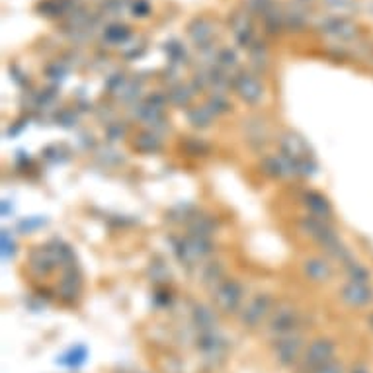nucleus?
<instances>
[{
	"instance_id": "nucleus-7",
	"label": "nucleus",
	"mask_w": 373,
	"mask_h": 373,
	"mask_svg": "<svg viewBox=\"0 0 373 373\" xmlns=\"http://www.w3.org/2000/svg\"><path fill=\"white\" fill-rule=\"evenodd\" d=\"M233 88L238 94V98L246 102V104H256L262 98V94H264V88H262L258 78L246 75V73H241V75L236 76L235 80H233Z\"/></svg>"
},
{
	"instance_id": "nucleus-9",
	"label": "nucleus",
	"mask_w": 373,
	"mask_h": 373,
	"mask_svg": "<svg viewBox=\"0 0 373 373\" xmlns=\"http://www.w3.org/2000/svg\"><path fill=\"white\" fill-rule=\"evenodd\" d=\"M262 170L268 176H274V178H285V176L298 174V167L291 159H288L283 152L280 154H270L262 160Z\"/></svg>"
},
{
	"instance_id": "nucleus-19",
	"label": "nucleus",
	"mask_w": 373,
	"mask_h": 373,
	"mask_svg": "<svg viewBox=\"0 0 373 373\" xmlns=\"http://www.w3.org/2000/svg\"><path fill=\"white\" fill-rule=\"evenodd\" d=\"M346 272H348V280H350V282L369 285V280H372L369 270H367L366 266H362L359 262H354V260H352L350 264H346Z\"/></svg>"
},
{
	"instance_id": "nucleus-13",
	"label": "nucleus",
	"mask_w": 373,
	"mask_h": 373,
	"mask_svg": "<svg viewBox=\"0 0 373 373\" xmlns=\"http://www.w3.org/2000/svg\"><path fill=\"white\" fill-rule=\"evenodd\" d=\"M305 274L309 275L312 282H328L332 278V266L327 260L311 258L305 262Z\"/></svg>"
},
{
	"instance_id": "nucleus-24",
	"label": "nucleus",
	"mask_w": 373,
	"mask_h": 373,
	"mask_svg": "<svg viewBox=\"0 0 373 373\" xmlns=\"http://www.w3.org/2000/svg\"><path fill=\"white\" fill-rule=\"evenodd\" d=\"M352 373H369V369H367V366H358L352 369Z\"/></svg>"
},
{
	"instance_id": "nucleus-17",
	"label": "nucleus",
	"mask_w": 373,
	"mask_h": 373,
	"mask_svg": "<svg viewBox=\"0 0 373 373\" xmlns=\"http://www.w3.org/2000/svg\"><path fill=\"white\" fill-rule=\"evenodd\" d=\"M186 117H188V122H190L194 127L206 130V127H209L211 122H214V112L207 106L190 107V110L186 112Z\"/></svg>"
},
{
	"instance_id": "nucleus-10",
	"label": "nucleus",
	"mask_w": 373,
	"mask_h": 373,
	"mask_svg": "<svg viewBox=\"0 0 373 373\" xmlns=\"http://www.w3.org/2000/svg\"><path fill=\"white\" fill-rule=\"evenodd\" d=\"M280 147H282V152L295 162V167H298V162L305 159H311V154H309V149H307V143H305L303 137H299L298 133H285L282 139H280Z\"/></svg>"
},
{
	"instance_id": "nucleus-8",
	"label": "nucleus",
	"mask_w": 373,
	"mask_h": 373,
	"mask_svg": "<svg viewBox=\"0 0 373 373\" xmlns=\"http://www.w3.org/2000/svg\"><path fill=\"white\" fill-rule=\"evenodd\" d=\"M28 264H30L31 272L38 275H47L49 272H53L55 266H59L53 251H51V246H38V248H33L30 252Z\"/></svg>"
},
{
	"instance_id": "nucleus-21",
	"label": "nucleus",
	"mask_w": 373,
	"mask_h": 373,
	"mask_svg": "<svg viewBox=\"0 0 373 373\" xmlns=\"http://www.w3.org/2000/svg\"><path fill=\"white\" fill-rule=\"evenodd\" d=\"M170 102L172 104H176V106H180V107H186L188 104H190V100H191V92L190 88H186V86H178V88H174V90L170 92Z\"/></svg>"
},
{
	"instance_id": "nucleus-6",
	"label": "nucleus",
	"mask_w": 373,
	"mask_h": 373,
	"mask_svg": "<svg viewBox=\"0 0 373 373\" xmlns=\"http://www.w3.org/2000/svg\"><path fill=\"white\" fill-rule=\"evenodd\" d=\"M340 299L346 305H350V307L362 309V307H366V305H369L373 301L372 285L356 282L344 283L342 288H340Z\"/></svg>"
},
{
	"instance_id": "nucleus-3",
	"label": "nucleus",
	"mask_w": 373,
	"mask_h": 373,
	"mask_svg": "<svg viewBox=\"0 0 373 373\" xmlns=\"http://www.w3.org/2000/svg\"><path fill=\"white\" fill-rule=\"evenodd\" d=\"M243 285L236 282V280H223L214 290L215 307L221 312H225V315L238 311V309H241V303H243Z\"/></svg>"
},
{
	"instance_id": "nucleus-12",
	"label": "nucleus",
	"mask_w": 373,
	"mask_h": 373,
	"mask_svg": "<svg viewBox=\"0 0 373 373\" xmlns=\"http://www.w3.org/2000/svg\"><path fill=\"white\" fill-rule=\"evenodd\" d=\"M305 207L309 209V215L315 217V219H320V221H330V217H332V206H330V201H328L325 196H320L317 191H309V194H305Z\"/></svg>"
},
{
	"instance_id": "nucleus-4",
	"label": "nucleus",
	"mask_w": 373,
	"mask_h": 373,
	"mask_svg": "<svg viewBox=\"0 0 373 373\" xmlns=\"http://www.w3.org/2000/svg\"><path fill=\"white\" fill-rule=\"evenodd\" d=\"M335 352H336L335 344L330 342V340H325V338L315 340V342L307 348L303 359H301V367H303V372L312 373V372H317L319 367L327 366L328 362H332V359H335Z\"/></svg>"
},
{
	"instance_id": "nucleus-22",
	"label": "nucleus",
	"mask_w": 373,
	"mask_h": 373,
	"mask_svg": "<svg viewBox=\"0 0 373 373\" xmlns=\"http://www.w3.org/2000/svg\"><path fill=\"white\" fill-rule=\"evenodd\" d=\"M312 373H344V366L340 364V362L332 359V362H328L327 366L319 367L317 372H312Z\"/></svg>"
},
{
	"instance_id": "nucleus-20",
	"label": "nucleus",
	"mask_w": 373,
	"mask_h": 373,
	"mask_svg": "<svg viewBox=\"0 0 373 373\" xmlns=\"http://www.w3.org/2000/svg\"><path fill=\"white\" fill-rule=\"evenodd\" d=\"M207 107L214 112V115H221V114H227L228 110H231V104H228V100L225 98L223 94L215 92V96H211L209 102H207Z\"/></svg>"
},
{
	"instance_id": "nucleus-5",
	"label": "nucleus",
	"mask_w": 373,
	"mask_h": 373,
	"mask_svg": "<svg viewBox=\"0 0 373 373\" xmlns=\"http://www.w3.org/2000/svg\"><path fill=\"white\" fill-rule=\"evenodd\" d=\"M303 352V336L299 332H291V335L280 336L275 338L274 356L282 366H291L295 364Z\"/></svg>"
},
{
	"instance_id": "nucleus-25",
	"label": "nucleus",
	"mask_w": 373,
	"mask_h": 373,
	"mask_svg": "<svg viewBox=\"0 0 373 373\" xmlns=\"http://www.w3.org/2000/svg\"><path fill=\"white\" fill-rule=\"evenodd\" d=\"M369 327L373 328V312H372V315H369Z\"/></svg>"
},
{
	"instance_id": "nucleus-15",
	"label": "nucleus",
	"mask_w": 373,
	"mask_h": 373,
	"mask_svg": "<svg viewBox=\"0 0 373 373\" xmlns=\"http://www.w3.org/2000/svg\"><path fill=\"white\" fill-rule=\"evenodd\" d=\"M133 149L139 152H145V154H152V152H159L162 149V139L152 133V131H141L135 141H133Z\"/></svg>"
},
{
	"instance_id": "nucleus-14",
	"label": "nucleus",
	"mask_w": 373,
	"mask_h": 373,
	"mask_svg": "<svg viewBox=\"0 0 373 373\" xmlns=\"http://www.w3.org/2000/svg\"><path fill=\"white\" fill-rule=\"evenodd\" d=\"M198 348L206 354L207 358H215V356H221L225 352V340L215 335L214 330L209 332H201V338L198 340Z\"/></svg>"
},
{
	"instance_id": "nucleus-1",
	"label": "nucleus",
	"mask_w": 373,
	"mask_h": 373,
	"mask_svg": "<svg viewBox=\"0 0 373 373\" xmlns=\"http://www.w3.org/2000/svg\"><path fill=\"white\" fill-rule=\"evenodd\" d=\"M299 311L298 307L290 301H282L274 307L272 315L268 317V332L275 338L298 332Z\"/></svg>"
},
{
	"instance_id": "nucleus-23",
	"label": "nucleus",
	"mask_w": 373,
	"mask_h": 373,
	"mask_svg": "<svg viewBox=\"0 0 373 373\" xmlns=\"http://www.w3.org/2000/svg\"><path fill=\"white\" fill-rule=\"evenodd\" d=\"M221 61H223V65H225V67H228V65H235V55L233 53H223L221 55Z\"/></svg>"
},
{
	"instance_id": "nucleus-18",
	"label": "nucleus",
	"mask_w": 373,
	"mask_h": 373,
	"mask_svg": "<svg viewBox=\"0 0 373 373\" xmlns=\"http://www.w3.org/2000/svg\"><path fill=\"white\" fill-rule=\"evenodd\" d=\"M194 322L198 325V328L201 332H209V330H214L217 319H215L211 309H207V307H196V311H194Z\"/></svg>"
},
{
	"instance_id": "nucleus-16",
	"label": "nucleus",
	"mask_w": 373,
	"mask_h": 373,
	"mask_svg": "<svg viewBox=\"0 0 373 373\" xmlns=\"http://www.w3.org/2000/svg\"><path fill=\"white\" fill-rule=\"evenodd\" d=\"M223 275H225V268L221 262H207L201 268V283L209 290H215L223 282Z\"/></svg>"
},
{
	"instance_id": "nucleus-2",
	"label": "nucleus",
	"mask_w": 373,
	"mask_h": 373,
	"mask_svg": "<svg viewBox=\"0 0 373 373\" xmlns=\"http://www.w3.org/2000/svg\"><path fill=\"white\" fill-rule=\"evenodd\" d=\"M274 311V299L270 293H258L244 305L241 311V322L246 328H258Z\"/></svg>"
},
{
	"instance_id": "nucleus-11",
	"label": "nucleus",
	"mask_w": 373,
	"mask_h": 373,
	"mask_svg": "<svg viewBox=\"0 0 373 373\" xmlns=\"http://www.w3.org/2000/svg\"><path fill=\"white\" fill-rule=\"evenodd\" d=\"M80 275L75 274V266L67 268L65 272H63L61 282H59V288H57V293H59V298L65 301V303H73L78 295H80Z\"/></svg>"
}]
</instances>
